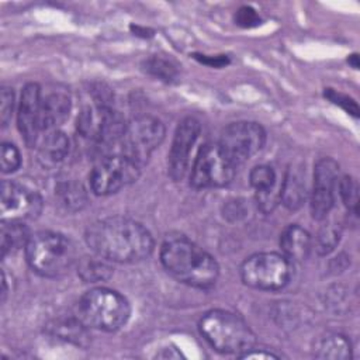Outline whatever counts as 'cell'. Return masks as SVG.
Returning a JSON list of instances; mask_svg holds the SVG:
<instances>
[{
    "instance_id": "obj_17",
    "label": "cell",
    "mask_w": 360,
    "mask_h": 360,
    "mask_svg": "<svg viewBox=\"0 0 360 360\" xmlns=\"http://www.w3.org/2000/svg\"><path fill=\"white\" fill-rule=\"evenodd\" d=\"M69 148V138L65 132L60 129L51 131L45 135L38 148V160L46 169L59 166L68 158Z\"/></svg>"
},
{
    "instance_id": "obj_27",
    "label": "cell",
    "mask_w": 360,
    "mask_h": 360,
    "mask_svg": "<svg viewBox=\"0 0 360 360\" xmlns=\"http://www.w3.org/2000/svg\"><path fill=\"white\" fill-rule=\"evenodd\" d=\"M143 66L148 73H150L152 76H155L160 80H165V82H172L177 75L176 68L170 62H167L159 56H152V58L146 59Z\"/></svg>"
},
{
    "instance_id": "obj_33",
    "label": "cell",
    "mask_w": 360,
    "mask_h": 360,
    "mask_svg": "<svg viewBox=\"0 0 360 360\" xmlns=\"http://www.w3.org/2000/svg\"><path fill=\"white\" fill-rule=\"evenodd\" d=\"M238 357H240V359H277L278 356L274 354V353H271V352H267V350H264V349H260V350L257 352V350L255 349V346H253L252 349H249L248 352L239 354Z\"/></svg>"
},
{
    "instance_id": "obj_35",
    "label": "cell",
    "mask_w": 360,
    "mask_h": 360,
    "mask_svg": "<svg viewBox=\"0 0 360 360\" xmlns=\"http://www.w3.org/2000/svg\"><path fill=\"white\" fill-rule=\"evenodd\" d=\"M1 285H3V290H1V301L4 302L6 295H7V280H6L4 271H1Z\"/></svg>"
},
{
    "instance_id": "obj_22",
    "label": "cell",
    "mask_w": 360,
    "mask_h": 360,
    "mask_svg": "<svg viewBox=\"0 0 360 360\" xmlns=\"http://www.w3.org/2000/svg\"><path fill=\"white\" fill-rule=\"evenodd\" d=\"M55 197L59 205L69 212L80 211L87 202L84 187L75 180L59 181L55 187Z\"/></svg>"
},
{
    "instance_id": "obj_6",
    "label": "cell",
    "mask_w": 360,
    "mask_h": 360,
    "mask_svg": "<svg viewBox=\"0 0 360 360\" xmlns=\"http://www.w3.org/2000/svg\"><path fill=\"white\" fill-rule=\"evenodd\" d=\"M292 262L277 252L255 253L240 264V278L250 288L262 291L283 290L291 280Z\"/></svg>"
},
{
    "instance_id": "obj_1",
    "label": "cell",
    "mask_w": 360,
    "mask_h": 360,
    "mask_svg": "<svg viewBox=\"0 0 360 360\" xmlns=\"http://www.w3.org/2000/svg\"><path fill=\"white\" fill-rule=\"evenodd\" d=\"M84 239L94 255L108 262L136 263L153 250L150 232L138 221L125 217H108L87 226Z\"/></svg>"
},
{
    "instance_id": "obj_8",
    "label": "cell",
    "mask_w": 360,
    "mask_h": 360,
    "mask_svg": "<svg viewBox=\"0 0 360 360\" xmlns=\"http://www.w3.org/2000/svg\"><path fill=\"white\" fill-rule=\"evenodd\" d=\"M235 172L236 165L225 155L218 142L205 143L191 166L190 183L195 188L224 187L233 180Z\"/></svg>"
},
{
    "instance_id": "obj_13",
    "label": "cell",
    "mask_w": 360,
    "mask_h": 360,
    "mask_svg": "<svg viewBox=\"0 0 360 360\" xmlns=\"http://www.w3.org/2000/svg\"><path fill=\"white\" fill-rule=\"evenodd\" d=\"M200 122L187 117L181 120L174 131L169 152V174L173 180H181L188 169L190 152L200 134Z\"/></svg>"
},
{
    "instance_id": "obj_18",
    "label": "cell",
    "mask_w": 360,
    "mask_h": 360,
    "mask_svg": "<svg viewBox=\"0 0 360 360\" xmlns=\"http://www.w3.org/2000/svg\"><path fill=\"white\" fill-rule=\"evenodd\" d=\"M86 328L87 326L79 318H65L53 321L51 325H48V332L60 340L86 347L90 340Z\"/></svg>"
},
{
    "instance_id": "obj_5",
    "label": "cell",
    "mask_w": 360,
    "mask_h": 360,
    "mask_svg": "<svg viewBox=\"0 0 360 360\" xmlns=\"http://www.w3.org/2000/svg\"><path fill=\"white\" fill-rule=\"evenodd\" d=\"M131 315L128 300L115 290L94 287L86 291L77 302V318L87 326L104 332L122 328Z\"/></svg>"
},
{
    "instance_id": "obj_26",
    "label": "cell",
    "mask_w": 360,
    "mask_h": 360,
    "mask_svg": "<svg viewBox=\"0 0 360 360\" xmlns=\"http://www.w3.org/2000/svg\"><path fill=\"white\" fill-rule=\"evenodd\" d=\"M249 180H250V186L256 190V193L276 190V180H277L276 172L267 165L255 166L250 170Z\"/></svg>"
},
{
    "instance_id": "obj_30",
    "label": "cell",
    "mask_w": 360,
    "mask_h": 360,
    "mask_svg": "<svg viewBox=\"0 0 360 360\" xmlns=\"http://www.w3.org/2000/svg\"><path fill=\"white\" fill-rule=\"evenodd\" d=\"M235 21L238 25L240 27H245V28H249V27H253V25H257L260 22V18L257 15V13L252 8V7H240L238 11H236V15H235Z\"/></svg>"
},
{
    "instance_id": "obj_31",
    "label": "cell",
    "mask_w": 360,
    "mask_h": 360,
    "mask_svg": "<svg viewBox=\"0 0 360 360\" xmlns=\"http://www.w3.org/2000/svg\"><path fill=\"white\" fill-rule=\"evenodd\" d=\"M328 98H330L335 104H339L340 107H343L349 114H353L357 117V112H359V108H357V104L356 101H353L350 97L345 96V94H340V93H336L330 89H328Z\"/></svg>"
},
{
    "instance_id": "obj_34",
    "label": "cell",
    "mask_w": 360,
    "mask_h": 360,
    "mask_svg": "<svg viewBox=\"0 0 360 360\" xmlns=\"http://www.w3.org/2000/svg\"><path fill=\"white\" fill-rule=\"evenodd\" d=\"M204 58H198L201 62L210 65V66H215V68H221L224 65L228 63V59L226 58H222V56H215V58H210V56H205L202 55ZM197 58V56H195Z\"/></svg>"
},
{
    "instance_id": "obj_25",
    "label": "cell",
    "mask_w": 360,
    "mask_h": 360,
    "mask_svg": "<svg viewBox=\"0 0 360 360\" xmlns=\"http://www.w3.org/2000/svg\"><path fill=\"white\" fill-rule=\"evenodd\" d=\"M338 190L339 195L342 198V202L345 207L354 215H357L359 211V184L354 177L345 174L338 181Z\"/></svg>"
},
{
    "instance_id": "obj_4",
    "label": "cell",
    "mask_w": 360,
    "mask_h": 360,
    "mask_svg": "<svg viewBox=\"0 0 360 360\" xmlns=\"http://www.w3.org/2000/svg\"><path fill=\"white\" fill-rule=\"evenodd\" d=\"M202 338L219 353L242 354L252 349L256 336L246 321L226 309H211L198 321Z\"/></svg>"
},
{
    "instance_id": "obj_3",
    "label": "cell",
    "mask_w": 360,
    "mask_h": 360,
    "mask_svg": "<svg viewBox=\"0 0 360 360\" xmlns=\"http://www.w3.org/2000/svg\"><path fill=\"white\" fill-rule=\"evenodd\" d=\"M24 249L31 270L48 278L63 276L77 262L75 243L68 236L53 231L32 233Z\"/></svg>"
},
{
    "instance_id": "obj_16",
    "label": "cell",
    "mask_w": 360,
    "mask_h": 360,
    "mask_svg": "<svg viewBox=\"0 0 360 360\" xmlns=\"http://www.w3.org/2000/svg\"><path fill=\"white\" fill-rule=\"evenodd\" d=\"M280 248L283 255L291 262L305 260L312 248V238L307 229L297 224L285 226L280 235Z\"/></svg>"
},
{
    "instance_id": "obj_10",
    "label": "cell",
    "mask_w": 360,
    "mask_h": 360,
    "mask_svg": "<svg viewBox=\"0 0 360 360\" xmlns=\"http://www.w3.org/2000/svg\"><path fill=\"white\" fill-rule=\"evenodd\" d=\"M225 155L238 166L255 156L266 143L264 128L253 121H238L226 125L218 141Z\"/></svg>"
},
{
    "instance_id": "obj_23",
    "label": "cell",
    "mask_w": 360,
    "mask_h": 360,
    "mask_svg": "<svg viewBox=\"0 0 360 360\" xmlns=\"http://www.w3.org/2000/svg\"><path fill=\"white\" fill-rule=\"evenodd\" d=\"M77 274L84 283H101L112 276V267L98 255L86 256L77 260Z\"/></svg>"
},
{
    "instance_id": "obj_9",
    "label": "cell",
    "mask_w": 360,
    "mask_h": 360,
    "mask_svg": "<svg viewBox=\"0 0 360 360\" xmlns=\"http://www.w3.org/2000/svg\"><path fill=\"white\" fill-rule=\"evenodd\" d=\"M136 162L122 153L101 156L90 173V187L97 195H110L136 181L141 173Z\"/></svg>"
},
{
    "instance_id": "obj_15",
    "label": "cell",
    "mask_w": 360,
    "mask_h": 360,
    "mask_svg": "<svg viewBox=\"0 0 360 360\" xmlns=\"http://www.w3.org/2000/svg\"><path fill=\"white\" fill-rule=\"evenodd\" d=\"M70 112V97L62 90L51 91L42 98L41 131H55L68 120Z\"/></svg>"
},
{
    "instance_id": "obj_11",
    "label": "cell",
    "mask_w": 360,
    "mask_h": 360,
    "mask_svg": "<svg viewBox=\"0 0 360 360\" xmlns=\"http://www.w3.org/2000/svg\"><path fill=\"white\" fill-rule=\"evenodd\" d=\"M42 211L41 195L20 183L3 180L0 188V214L1 221L24 222L35 219Z\"/></svg>"
},
{
    "instance_id": "obj_29",
    "label": "cell",
    "mask_w": 360,
    "mask_h": 360,
    "mask_svg": "<svg viewBox=\"0 0 360 360\" xmlns=\"http://www.w3.org/2000/svg\"><path fill=\"white\" fill-rule=\"evenodd\" d=\"M14 110V91L10 87L1 89V105H0V121L1 127H7Z\"/></svg>"
},
{
    "instance_id": "obj_19",
    "label": "cell",
    "mask_w": 360,
    "mask_h": 360,
    "mask_svg": "<svg viewBox=\"0 0 360 360\" xmlns=\"http://www.w3.org/2000/svg\"><path fill=\"white\" fill-rule=\"evenodd\" d=\"M307 198V188L302 174L297 169H288L280 186V202L288 210H298Z\"/></svg>"
},
{
    "instance_id": "obj_24",
    "label": "cell",
    "mask_w": 360,
    "mask_h": 360,
    "mask_svg": "<svg viewBox=\"0 0 360 360\" xmlns=\"http://www.w3.org/2000/svg\"><path fill=\"white\" fill-rule=\"evenodd\" d=\"M340 235H342V231L336 224L333 222L323 224L318 229L316 236L314 239V248L316 253L321 256L329 255L338 246L340 240Z\"/></svg>"
},
{
    "instance_id": "obj_21",
    "label": "cell",
    "mask_w": 360,
    "mask_h": 360,
    "mask_svg": "<svg viewBox=\"0 0 360 360\" xmlns=\"http://www.w3.org/2000/svg\"><path fill=\"white\" fill-rule=\"evenodd\" d=\"M30 236L31 233L24 222L1 221V232H0L1 257L4 259L7 255H13L21 248H25Z\"/></svg>"
},
{
    "instance_id": "obj_20",
    "label": "cell",
    "mask_w": 360,
    "mask_h": 360,
    "mask_svg": "<svg viewBox=\"0 0 360 360\" xmlns=\"http://www.w3.org/2000/svg\"><path fill=\"white\" fill-rule=\"evenodd\" d=\"M314 354L318 359L345 360L352 357V345L346 336L339 333H326L321 336L315 346Z\"/></svg>"
},
{
    "instance_id": "obj_2",
    "label": "cell",
    "mask_w": 360,
    "mask_h": 360,
    "mask_svg": "<svg viewBox=\"0 0 360 360\" xmlns=\"http://www.w3.org/2000/svg\"><path fill=\"white\" fill-rule=\"evenodd\" d=\"M160 262L173 278L194 288H211L219 277L217 260L183 235L166 238L160 248Z\"/></svg>"
},
{
    "instance_id": "obj_14",
    "label": "cell",
    "mask_w": 360,
    "mask_h": 360,
    "mask_svg": "<svg viewBox=\"0 0 360 360\" xmlns=\"http://www.w3.org/2000/svg\"><path fill=\"white\" fill-rule=\"evenodd\" d=\"M41 87L37 83H27L21 91L17 110L18 131L27 146H35L41 131Z\"/></svg>"
},
{
    "instance_id": "obj_28",
    "label": "cell",
    "mask_w": 360,
    "mask_h": 360,
    "mask_svg": "<svg viewBox=\"0 0 360 360\" xmlns=\"http://www.w3.org/2000/svg\"><path fill=\"white\" fill-rule=\"evenodd\" d=\"M21 165V156L15 145L3 142L1 145V172L3 173H13Z\"/></svg>"
},
{
    "instance_id": "obj_12",
    "label": "cell",
    "mask_w": 360,
    "mask_h": 360,
    "mask_svg": "<svg viewBox=\"0 0 360 360\" xmlns=\"http://www.w3.org/2000/svg\"><path fill=\"white\" fill-rule=\"evenodd\" d=\"M339 180V165L332 158H322L315 163L314 186L311 193V215L322 221L330 212L335 202V188Z\"/></svg>"
},
{
    "instance_id": "obj_7",
    "label": "cell",
    "mask_w": 360,
    "mask_h": 360,
    "mask_svg": "<svg viewBox=\"0 0 360 360\" xmlns=\"http://www.w3.org/2000/svg\"><path fill=\"white\" fill-rule=\"evenodd\" d=\"M163 139L165 125L162 121L150 115H139L125 124L120 153L143 166Z\"/></svg>"
},
{
    "instance_id": "obj_32",
    "label": "cell",
    "mask_w": 360,
    "mask_h": 360,
    "mask_svg": "<svg viewBox=\"0 0 360 360\" xmlns=\"http://www.w3.org/2000/svg\"><path fill=\"white\" fill-rule=\"evenodd\" d=\"M245 212H246V207L240 200L228 201L226 205L224 207V217H226L231 221H238L243 218Z\"/></svg>"
}]
</instances>
